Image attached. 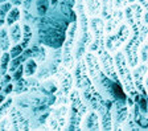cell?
<instances>
[{"label":"cell","mask_w":148,"mask_h":131,"mask_svg":"<svg viewBox=\"0 0 148 131\" xmlns=\"http://www.w3.org/2000/svg\"><path fill=\"white\" fill-rule=\"evenodd\" d=\"M124 21L131 25V37L124 45L123 52L126 54L127 62L131 66V69L138 66L140 64V56L139 50L140 47L147 41L148 37V25L143 21L144 8L139 1L130 4L124 7Z\"/></svg>","instance_id":"6da1fadb"},{"label":"cell","mask_w":148,"mask_h":131,"mask_svg":"<svg viewBox=\"0 0 148 131\" xmlns=\"http://www.w3.org/2000/svg\"><path fill=\"white\" fill-rule=\"evenodd\" d=\"M70 110H69V122H68V128L66 130H82V121L85 115L87 114V106L83 98L81 97V93L77 87L70 91Z\"/></svg>","instance_id":"7a4b0ae2"},{"label":"cell","mask_w":148,"mask_h":131,"mask_svg":"<svg viewBox=\"0 0 148 131\" xmlns=\"http://www.w3.org/2000/svg\"><path fill=\"white\" fill-rule=\"evenodd\" d=\"M114 61H115V66H116L119 80L122 82V85H123L127 95L131 98H135V95L139 93V90L135 86L132 70H131V66L127 62L126 54H124L123 50H118L116 53L114 54Z\"/></svg>","instance_id":"3957f363"},{"label":"cell","mask_w":148,"mask_h":131,"mask_svg":"<svg viewBox=\"0 0 148 131\" xmlns=\"http://www.w3.org/2000/svg\"><path fill=\"white\" fill-rule=\"evenodd\" d=\"M90 31L92 34V41L90 44L89 50L97 56L105 52L106 48V20L102 16L90 17Z\"/></svg>","instance_id":"277c9868"},{"label":"cell","mask_w":148,"mask_h":131,"mask_svg":"<svg viewBox=\"0 0 148 131\" xmlns=\"http://www.w3.org/2000/svg\"><path fill=\"white\" fill-rule=\"evenodd\" d=\"M78 34V21H73L68 28V33H66V40L64 43V49H62V64L68 69H74L77 61H75V37Z\"/></svg>","instance_id":"5b68a950"},{"label":"cell","mask_w":148,"mask_h":131,"mask_svg":"<svg viewBox=\"0 0 148 131\" xmlns=\"http://www.w3.org/2000/svg\"><path fill=\"white\" fill-rule=\"evenodd\" d=\"M131 25L128 23L123 21L119 25V28L115 32L107 34L106 36V48L111 54H115L118 50H120L122 48H124V45L127 44V41L131 37Z\"/></svg>","instance_id":"8992f818"},{"label":"cell","mask_w":148,"mask_h":131,"mask_svg":"<svg viewBox=\"0 0 148 131\" xmlns=\"http://www.w3.org/2000/svg\"><path fill=\"white\" fill-rule=\"evenodd\" d=\"M132 111L127 103V99H116L111 107V115H112V126L114 130H124L127 121L130 119Z\"/></svg>","instance_id":"52a82bcc"},{"label":"cell","mask_w":148,"mask_h":131,"mask_svg":"<svg viewBox=\"0 0 148 131\" xmlns=\"http://www.w3.org/2000/svg\"><path fill=\"white\" fill-rule=\"evenodd\" d=\"M70 69L62 64L58 68V75H60V82H58V93L57 95V103L56 105H66L68 98H70V91L71 86H73V77H71Z\"/></svg>","instance_id":"ba28073f"},{"label":"cell","mask_w":148,"mask_h":131,"mask_svg":"<svg viewBox=\"0 0 148 131\" xmlns=\"http://www.w3.org/2000/svg\"><path fill=\"white\" fill-rule=\"evenodd\" d=\"M66 118H69V111L66 105H57L56 109L52 110V112L48 117L46 128L48 130H66L68 128Z\"/></svg>","instance_id":"9c48e42d"},{"label":"cell","mask_w":148,"mask_h":131,"mask_svg":"<svg viewBox=\"0 0 148 131\" xmlns=\"http://www.w3.org/2000/svg\"><path fill=\"white\" fill-rule=\"evenodd\" d=\"M148 74V65L144 62H140L138 66L132 68V75H134V82H135L136 89L139 90V93L147 94L145 93V77Z\"/></svg>","instance_id":"30bf717a"},{"label":"cell","mask_w":148,"mask_h":131,"mask_svg":"<svg viewBox=\"0 0 148 131\" xmlns=\"http://www.w3.org/2000/svg\"><path fill=\"white\" fill-rule=\"evenodd\" d=\"M11 123H12V130H29L32 128L29 125L28 119L23 115V112L17 109V107H12L11 112L8 114Z\"/></svg>","instance_id":"8fae6325"},{"label":"cell","mask_w":148,"mask_h":131,"mask_svg":"<svg viewBox=\"0 0 148 131\" xmlns=\"http://www.w3.org/2000/svg\"><path fill=\"white\" fill-rule=\"evenodd\" d=\"M124 21V10L123 8H115L111 16L106 20V33L110 34L115 32L119 25Z\"/></svg>","instance_id":"7c38bea8"},{"label":"cell","mask_w":148,"mask_h":131,"mask_svg":"<svg viewBox=\"0 0 148 131\" xmlns=\"http://www.w3.org/2000/svg\"><path fill=\"white\" fill-rule=\"evenodd\" d=\"M82 130H102L101 117L95 110H90L82 121Z\"/></svg>","instance_id":"4fadbf2b"},{"label":"cell","mask_w":148,"mask_h":131,"mask_svg":"<svg viewBox=\"0 0 148 131\" xmlns=\"http://www.w3.org/2000/svg\"><path fill=\"white\" fill-rule=\"evenodd\" d=\"M0 36H1V41H0V47H1V53L3 52H9L11 48L13 47L12 40H11V36H9V31H8V27L4 25L1 27L0 29Z\"/></svg>","instance_id":"5bb4252c"},{"label":"cell","mask_w":148,"mask_h":131,"mask_svg":"<svg viewBox=\"0 0 148 131\" xmlns=\"http://www.w3.org/2000/svg\"><path fill=\"white\" fill-rule=\"evenodd\" d=\"M86 5V12L90 17L94 16H101L102 13V4L101 0H83Z\"/></svg>","instance_id":"9a60e30c"},{"label":"cell","mask_w":148,"mask_h":131,"mask_svg":"<svg viewBox=\"0 0 148 131\" xmlns=\"http://www.w3.org/2000/svg\"><path fill=\"white\" fill-rule=\"evenodd\" d=\"M8 31H9V36H11V40H12L13 45L21 43V40H23V28H21L20 21L16 23V24H13L12 27H9Z\"/></svg>","instance_id":"2e32d148"},{"label":"cell","mask_w":148,"mask_h":131,"mask_svg":"<svg viewBox=\"0 0 148 131\" xmlns=\"http://www.w3.org/2000/svg\"><path fill=\"white\" fill-rule=\"evenodd\" d=\"M32 40H33V27L24 23L23 24V41L20 44L24 49H27L28 45L32 43Z\"/></svg>","instance_id":"e0dca14e"},{"label":"cell","mask_w":148,"mask_h":131,"mask_svg":"<svg viewBox=\"0 0 148 131\" xmlns=\"http://www.w3.org/2000/svg\"><path fill=\"white\" fill-rule=\"evenodd\" d=\"M37 69H38V62L37 60H34L33 57L28 58L24 62V77H33L37 73Z\"/></svg>","instance_id":"ac0fdd59"},{"label":"cell","mask_w":148,"mask_h":131,"mask_svg":"<svg viewBox=\"0 0 148 131\" xmlns=\"http://www.w3.org/2000/svg\"><path fill=\"white\" fill-rule=\"evenodd\" d=\"M21 20V11L18 7H13L12 10L9 11V13L7 15V19H5V25L7 27H12L13 24L18 23Z\"/></svg>","instance_id":"d6986e66"},{"label":"cell","mask_w":148,"mask_h":131,"mask_svg":"<svg viewBox=\"0 0 148 131\" xmlns=\"http://www.w3.org/2000/svg\"><path fill=\"white\" fill-rule=\"evenodd\" d=\"M101 4H102V13L101 16L103 17L105 20H107L108 17L111 16V13L114 12L115 10V0H101Z\"/></svg>","instance_id":"ffe728a7"},{"label":"cell","mask_w":148,"mask_h":131,"mask_svg":"<svg viewBox=\"0 0 148 131\" xmlns=\"http://www.w3.org/2000/svg\"><path fill=\"white\" fill-rule=\"evenodd\" d=\"M13 8V4L11 1H7V3H1L0 7V27H4L5 25V19L7 15L9 13V11Z\"/></svg>","instance_id":"44dd1931"},{"label":"cell","mask_w":148,"mask_h":131,"mask_svg":"<svg viewBox=\"0 0 148 131\" xmlns=\"http://www.w3.org/2000/svg\"><path fill=\"white\" fill-rule=\"evenodd\" d=\"M50 0H36V11L38 16H45L48 13V8L49 7Z\"/></svg>","instance_id":"7402d4cb"},{"label":"cell","mask_w":148,"mask_h":131,"mask_svg":"<svg viewBox=\"0 0 148 131\" xmlns=\"http://www.w3.org/2000/svg\"><path fill=\"white\" fill-rule=\"evenodd\" d=\"M11 53L3 52L1 53V75H5L9 72V64H11Z\"/></svg>","instance_id":"603a6c76"},{"label":"cell","mask_w":148,"mask_h":131,"mask_svg":"<svg viewBox=\"0 0 148 131\" xmlns=\"http://www.w3.org/2000/svg\"><path fill=\"white\" fill-rule=\"evenodd\" d=\"M12 103H13V98L12 97H7V99L4 102H1V118L7 117L12 110Z\"/></svg>","instance_id":"cb8c5ba5"},{"label":"cell","mask_w":148,"mask_h":131,"mask_svg":"<svg viewBox=\"0 0 148 131\" xmlns=\"http://www.w3.org/2000/svg\"><path fill=\"white\" fill-rule=\"evenodd\" d=\"M139 56H140V62H144L148 65V43L145 41L140 47V50H139Z\"/></svg>","instance_id":"d4e9b609"},{"label":"cell","mask_w":148,"mask_h":131,"mask_svg":"<svg viewBox=\"0 0 148 131\" xmlns=\"http://www.w3.org/2000/svg\"><path fill=\"white\" fill-rule=\"evenodd\" d=\"M24 48L21 47V44H16V45H13L12 48H11V50H9V53H11V57L12 58H16V57H18L20 54L24 53Z\"/></svg>","instance_id":"484cf974"},{"label":"cell","mask_w":148,"mask_h":131,"mask_svg":"<svg viewBox=\"0 0 148 131\" xmlns=\"http://www.w3.org/2000/svg\"><path fill=\"white\" fill-rule=\"evenodd\" d=\"M23 75H24V64H23V65H20V66H18V68L15 70V72L12 73L13 81H18V80H21Z\"/></svg>","instance_id":"4316f807"},{"label":"cell","mask_w":148,"mask_h":131,"mask_svg":"<svg viewBox=\"0 0 148 131\" xmlns=\"http://www.w3.org/2000/svg\"><path fill=\"white\" fill-rule=\"evenodd\" d=\"M138 0H115V8H124V7L130 5V4L135 3Z\"/></svg>","instance_id":"83f0119b"},{"label":"cell","mask_w":148,"mask_h":131,"mask_svg":"<svg viewBox=\"0 0 148 131\" xmlns=\"http://www.w3.org/2000/svg\"><path fill=\"white\" fill-rule=\"evenodd\" d=\"M33 4H34V0H24V3H23V10L31 11L32 8H33Z\"/></svg>","instance_id":"f1b7e54d"},{"label":"cell","mask_w":148,"mask_h":131,"mask_svg":"<svg viewBox=\"0 0 148 131\" xmlns=\"http://www.w3.org/2000/svg\"><path fill=\"white\" fill-rule=\"evenodd\" d=\"M11 3L13 4V7H20V5H23L24 0H11Z\"/></svg>","instance_id":"f546056e"},{"label":"cell","mask_w":148,"mask_h":131,"mask_svg":"<svg viewBox=\"0 0 148 131\" xmlns=\"http://www.w3.org/2000/svg\"><path fill=\"white\" fill-rule=\"evenodd\" d=\"M138 1L142 4V7L144 8V11H148V0H138Z\"/></svg>","instance_id":"4dcf8cb0"},{"label":"cell","mask_w":148,"mask_h":131,"mask_svg":"<svg viewBox=\"0 0 148 131\" xmlns=\"http://www.w3.org/2000/svg\"><path fill=\"white\" fill-rule=\"evenodd\" d=\"M143 21L148 25V11H144V15H143Z\"/></svg>","instance_id":"1f68e13d"},{"label":"cell","mask_w":148,"mask_h":131,"mask_svg":"<svg viewBox=\"0 0 148 131\" xmlns=\"http://www.w3.org/2000/svg\"><path fill=\"white\" fill-rule=\"evenodd\" d=\"M1 3H7V1H11V0H0Z\"/></svg>","instance_id":"d6a6232c"},{"label":"cell","mask_w":148,"mask_h":131,"mask_svg":"<svg viewBox=\"0 0 148 131\" xmlns=\"http://www.w3.org/2000/svg\"><path fill=\"white\" fill-rule=\"evenodd\" d=\"M147 43H148V37H147Z\"/></svg>","instance_id":"836d02e7"}]
</instances>
